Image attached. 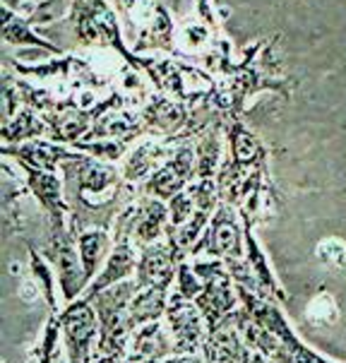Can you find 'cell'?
<instances>
[{
	"instance_id": "15",
	"label": "cell",
	"mask_w": 346,
	"mask_h": 363,
	"mask_svg": "<svg viewBox=\"0 0 346 363\" xmlns=\"http://www.w3.org/2000/svg\"><path fill=\"white\" fill-rule=\"evenodd\" d=\"M116 221H123L130 231L133 243L138 248H145V245L162 241L166 236V226L171 224L169 202L145 195V198L135 200L133 205L123 209V214Z\"/></svg>"
},
{
	"instance_id": "30",
	"label": "cell",
	"mask_w": 346,
	"mask_h": 363,
	"mask_svg": "<svg viewBox=\"0 0 346 363\" xmlns=\"http://www.w3.org/2000/svg\"><path fill=\"white\" fill-rule=\"evenodd\" d=\"M169 212H171V226H183L185 221L193 219L195 214V200L190 195V190H183L176 198L169 200Z\"/></svg>"
},
{
	"instance_id": "4",
	"label": "cell",
	"mask_w": 346,
	"mask_h": 363,
	"mask_svg": "<svg viewBox=\"0 0 346 363\" xmlns=\"http://www.w3.org/2000/svg\"><path fill=\"white\" fill-rule=\"evenodd\" d=\"M142 77H147L157 91L173 96V99L197 106L216 99L219 77L212 75L207 67L188 63L183 58H145Z\"/></svg>"
},
{
	"instance_id": "23",
	"label": "cell",
	"mask_w": 346,
	"mask_h": 363,
	"mask_svg": "<svg viewBox=\"0 0 346 363\" xmlns=\"http://www.w3.org/2000/svg\"><path fill=\"white\" fill-rule=\"evenodd\" d=\"M173 337L171 330L164 328L159 320L147 323L138 328L130 335L128 344V363H140V361H162L173 356Z\"/></svg>"
},
{
	"instance_id": "22",
	"label": "cell",
	"mask_w": 346,
	"mask_h": 363,
	"mask_svg": "<svg viewBox=\"0 0 346 363\" xmlns=\"http://www.w3.org/2000/svg\"><path fill=\"white\" fill-rule=\"evenodd\" d=\"M173 150L176 145L171 147L166 140H145V143L135 145L123 159V178L130 186H140L173 155Z\"/></svg>"
},
{
	"instance_id": "11",
	"label": "cell",
	"mask_w": 346,
	"mask_h": 363,
	"mask_svg": "<svg viewBox=\"0 0 346 363\" xmlns=\"http://www.w3.org/2000/svg\"><path fill=\"white\" fill-rule=\"evenodd\" d=\"M200 253L226 264L245 260V226L236 205L224 200L219 202L205 236L200 238V243L195 245L190 255L195 257Z\"/></svg>"
},
{
	"instance_id": "24",
	"label": "cell",
	"mask_w": 346,
	"mask_h": 363,
	"mask_svg": "<svg viewBox=\"0 0 346 363\" xmlns=\"http://www.w3.org/2000/svg\"><path fill=\"white\" fill-rule=\"evenodd\" d=\"M48 3H51V0H46L41 8H46ZM41 8H36L29 17H22L15 8H10V5L3 3V39L8 41V44H15V46H34V48H43V51L58 55L60 53L58 46L48 44L43 36L32 32V24H39V22L48 20L46 15H41Z\"/></svg>"
},
{
	"instance_id": "28",
	"label": "cell",
	"mask_w": 346,
	"mask_h": 363,
	"mask_svg": "<svg viewBox=\"0 0 346 363\" xmlns=\"http://www.w3.org/2000/svg\"><path fill=\"white\" fill-rule=\"evenodd\" d=\"M29 260H32V272L36 277V281H41V291L46 296L48 306H51V313L55 315L58 308H55V289H53V269H48V260L43 255L36 253V248L29 243Z\"/></svg>"
},
{
	"instance_id": "16",
	"label": "cell",
	"mask_w": 346,
	"mask_h": 363,
	"mask_svg": "<svg viewBox=\"0 0 346 363\" xmlns=\"http://www.w3.org/2000/svg\"><path fill=\"white\" fill-rule=\"evenodd\" d=\"M190 113H193V106L173 99L164 91H154L150 101L140 111L142 121L147 125V135H157L159 140H166L171 145L178 143V138L185 133L190 123Z\"/></svg>"
},
{
	"instance_id": "1",
	"label": "cell",
	"mask_w": 346,
	"mask_h": 363,
	"mask_svg": "<svg viewBox=\"0 0 346 363\" xmlns=\"http://www.w3.org/2000/svg\"><path fill=\"white\" fill-rule=\"evenodd\" d=\"M65 183V200L70 205V229H108L135 202V186L123 178V171L111 162L79 152L75 159L60 164Z\"/></svg>"
},
{
	"instance_id": "13",
	"label": "cell",
	"mask_w": 346,
	"mask_h": 363,
	"mask_svg": "<svg viewBox=\"0 0 346 363\" xmlns=\"http://www.w3.org/2000/svg\"><path fill=\"white\" fill-rule=\"evenodd\" d=\"M195 181V143L185 140L173 150V155L142 183V195L169 202L178 193L188 190Z\"/></svg>"
},
{
	"instance_id": "3",
	"label": "cell",
	"mask_w": 346,
	"mask_h": 363,
	"mask_svg": "<svg viewBox=\"0 0 346 363\" xmlns=\"http://www.w3.org/2000/svg\"><path fill=\"white\" fill-rule=\"evenodd\" d=\"M279 36L272 41L257 39L243 60L231 63V67L219 77V91H216L214 106L224 113L226 121L243 118L245 101L257 91H277L281 96H291V82L281 75V63L274 58V46Z\"/></svg>"
},
{
	"instance_id": "26",
	"label": "cell",
	"mask_w": 346,
	"mask_h": 363,
	"mask_svg": "<svg viewBox=\"0 0 346 363\" xmlns=\"http://www.w3.org/2000/svg\"><path fill=\"white\" fill-rule=\"evenodd\" d=\"M169 296L171 294L166 289H154V286L138 289V294L130 301V311H128L130 332H135L147 323H154V320H162L166 315Z\"/></svg>"
},
{
	"instance_id": "17",
	"label": "cell",
	"mask_w": 346,
	"mask_h": 363,
	"mask_svg": "<svg viewBox=\"0 0 346 363\" xmlns=\"http://www.w3.org/2000/svg\"><path fill=\"white\" fill-rule=\"evenodd\" d=\"M202 356L207 363H269L243 340L236 323V313L228 315L221 325H216L214 330H209Z\"/></svg>"
},
{
	"instance_id": "27",
	"label": "cell",
	"mask_w": 346,
	"mask_h": 363,
	"mask_svg": "<svg viewBox=\"0 0 346 363\" xmlns=\"http://www.w3.org/2000/svg\"><path fill=\"white\" fill-rule=\"evenodd\" d=\"M0 135H3V145H22L29 140L48 138V125L39 111L22 106L12 118H5Z\"/></svg>"
},
{
	"instance_id": "19",
	"label": "cell",
	"mask_w": 346,
	"mask_h": 363,
	"mask_svg": "<svg viewBox=\"0 0 346 363\" xmlns=\"http://www.w3.org/2000/svg\"><path fill=\"white\" fill-rule=\"evenodd\" d=\"M181 262L183 260L173 253V248L166 238L152 245H145V248H140L135 281L140 284V289L154 286V289H166V291H169V289L176 284Z\"/></svg>"
},
{
	"instance_id": "21",
	"label": "cell",
	"mask_w": 346,
	"mask_h": 363,
	"mask_svg": "<svg viewBox=\"0 0 346 363\" xmlns=\"http://www.w3.org/2000/svg\"><path fill=\"white\" fill-rule=\"evenodd\" d=\"M3 155L24 166H34V169H43V171H58L60 164L67 162V159H75L79 152L70 150L67 145H58L53 140L39 138L22 145H3Z\"/></svg>"
},
{
	"instance_id": "5",
	"label": "cell",
	"mask_w": 346,
	"mask_h": 363,
	"mask_svg": "<svg viewBox=\"0 0 346 363\" xmlns=\"http://www.w3.org/2000/svg\"><path fill=\"white\" fill-rule=\"evenodd\" d=\"M67 24L72 27V34H75V39L79 44L111 48V51L118 53L135 72L142 75L145 58L135 55V51H130V48L123 44L118 17H116V10L111 8L106 0H72V10H70V17H67Z\"/></svg>"
},
{
	"instance_id": "8",
	"label": "cell",
	"mask_w": 346,
	"mask_h": 363,
	"mask_svg": "<svg viewBox=\"0 0 346 363\" xmlns=\"http://www.w3.org/2000/svg\"><path fill=\"white\" fill-rule=\"evenodd\" d=\"M193 269L202 279V291L197 294L195 303L202 311L207 323V330H214L221 325L228 315H233L240 308V296L236 281H233L231 272H228L226 262L221 260H195Z\"/></svg>"
},
{
	"instance_id": "9",
	"label": "cell",
	"mask_w": 346,
	"mask_h": 363,
	"mask_svg": "<svg viewBox=\"0 0 346 363\" xmlns=\"http://www.w3.org/2000/svg\"><path fill=\"white\" fill-rule=\"evenodd\" d=\"M123 104H125V99H123V94H118V91L108 94L106 99H101L91 108L77 106L75 99L65 96V99L58 101V106L53 111L41 113L48 125L46 140H53V143H58V145L75 147L91 133V128L96 125V121L101 118V116H106L108 111H113V108H121Z\"/></svg>"
},
{
	"instance_id": "31",
	"label": "cell",
	"mask_w": 346,
	"mask_h": 363,
	"mask_svg": "<svg viewBox=\"0 0 346 363\" xmlns=\"http://www.w3.org/2000/svg\"><path fill=\"white\" fill-rule=\"evenodd\" d=\"M91 363H128L125 356H101V359H94Z\"/></svg>"
},
{
	"instance_id": "18",
	"label": "cell",
	"mask_w": 346,
	"mask_h": 363,
	"mask_svg": "<svg viewBox=\"0 0 346 363\" xmlns=\"http://www.w3.org/2000/svg\"><path fill=\"white\" fill-rule=\"evenodd\" d=\"M138 257L140 253H135V243L130 238V231L125 229L123 221H116V243H113V250H111L108 260L104 262V267L99 269V274L91 279V284L84 289L82 296L89 298L94 294L104 291L108 286H116L121 281L130 279V274L138 269Z\"/></svg>"
},
{
	"instance_id": "20",
	"label": "cell",
	"mask_w": 346,
	"mask_h": 363,
	"mask_svg": "<svg viewBox=\"0 0 346 363\" xmlns=\"http://www.w3.org/2000/svg\"><path fill=\"white\" fill-rule=\"evenodd\" d=\"M24 171L29 193L34 195L41 209L46 212V221H63L70 217V205L65 200V183L55 176V171L34 169V166L17 164Z\"/></svg>"
},
{
	"instance_id": "29",
	"label": "cell",
	"mask_w": 346,
	"mask_h": 363,
	"mask_svg": "<svg viewBox=\"0 0 346 363\" xmlns=\"http://www.w3.org/2000/svg\"><path fill=\"white\" fill-rule=\"evenodd\" d=\"M176 291L181 294V296L195 301L197 294L202 291V279L197 277V272L193 269V264L188 260L181 262V267H178V277H176Z\"/></svg>"
},
{
	"instance_id": "12",
	"label": "cell",
	"mask_w": 346,
	"mask_h": 363,
	"mask_svg": "<svg viewBox=\"0 0 346 363\" xmlns=\"http://www.w3.org/2000/svg\"><path fill=\"white\" fill-rule=\"evenodd\" d=\"M60 335H63L67 363H91L99 340V318L89 298L79 296L55 313Z\"/></svg>"
},
{
	"instance_id": "6",
	"label": "cell",
	"mask_w": 346,
	"mask_h": 363,
	"mask_svg": "<svg viewBox=\"0 0 346 363\" xmlns=\"http://www.w3.org/2000/svg\"><path fill=\"white\" fill-rule=\"evenodd\" d=\"M138 289V281L125 279L121 284L108 286L104 291L94 294V296H89L99 318V340L94 359H101V356H125L128 359V344L130 335H133L128 323V311Z\"/></svg>"
},
{
	"instance_id": "14",
	"label": "cell",
	"mask_w": 346,
	"mask_h": 363,
	"mask_svg": "<svg viewBox=\"0 0 346 363\" xmlns=\"http://www.w3.org/2000/svg\"><path fill=\"white\" fill-rule=\"evenodd\" d=\"M166 328L173 337V352L176 354H202L205 340L209 335L202 311L195 301L173 291L166 306Z\"/></svg>"
},
{
	"instance_id": "25",
	"label": "cell",
	"mask_w": 346,
	"mask_h": 363,
	"mask_svg": "<svg viewBox=\"0 0 346 363\" xmlns=\"http://www.w3.org/2000/svg\"><path fill=\"white\" fill-rule=\"evenodd\" d=\"M113 243H116V238H111L108 229H86L82 233H77V248H79V257H82L86 286H89L91 279L99 274L104 262L108 260L111 250H113Z\"/></svg>"
},
{
	"instance_id": "10",
	"label": "cell",
	"mask_w": 346,
	"mask_h": 363,
	"mask_svg": "<svg viewBox=\"0 0 346 363\" xmlns=\"http://www.w3.org/2000/svg\"><path fill=\"white\" fill-rule=\"evenodd\" d=\"M116 3L133 24L135 34H138V41H135L138 51L164 48V51L173 53V58H181L173 17L164 0H116Z\"/></svg>"
},
{
	"instance_id": "2",
	"label": "cell",
	"mask_w": 346,
	"mask_h": 363,
	"mask_svg": "<svg viewBox=\"0 0 346 363\" xmlns=\"http://www.w3.org/2000/svg\"><path fill=\"white\" fill-rule=\"evenodd\" d=\"M236 289L240 296V308L236 311L240 335L269 363H332L330 359L313 352L296 335L274 296L255 294L245 286Z\"/></svg>"
},
{
	"instance_id": "32",
	"label": "cell",
	"mask_w": 346,
	"mask_h": 363,
	"mask_svg": "<svg viewBox=\"0 0 346 363\" xmlns=\"http://www.w3.org/2000/svg\"><path fill=\"white\" fill-rule=\"evenodd\" d=\"M140 363H166V359H162V361H140Z\"/></svg>"
},
{
	"instance_id": "7",
	"label": "cell",
	"mask_w": 346,
	"mask_h": 363,
	"mask_svg": "<svg viewBox=\"0 0 346 363\" xmlns=\"http://www.w3.org/2000/svg\"><path fill=\"white\" fill-rule=\"evenodd\" d=\"M43 257H46L55 277H58V286L65 303H72L75 298L82 296L86 289V279L77 248V236L70 229V219L48 221V241L46 248H43Z\"/></svg>"
}]
</instances>
